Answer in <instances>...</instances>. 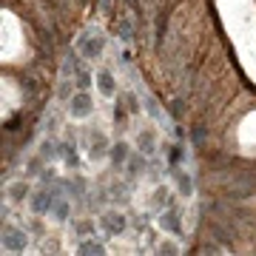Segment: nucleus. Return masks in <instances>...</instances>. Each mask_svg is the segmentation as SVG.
Listing matches in <instances>:
<instances>
[{
    "mask_svg": "<svg viewBox=\"0 0 256 256\" xmlns=\"http://www.w3.org/2000/svg\"><path fill=\"white\" fill-rule=\"evenodd\" d=\"M151 202H154V205H160V208H162L165 202H168V188H165V185H160V188H156V191H154V196H151Z\"/></svg>",
    "mask_w": 256,
    "mask_h": 256,
    "instance_id": "obj_16",
    "label": "nucleus"
},
{
    "mask_svg": "<svg viewBox=\"0 0 256 256\" xmlns=\"http://www.w3.org/2000/svg\"><path fill=\"white\" fill-rule=\"evenodd\" d=\"M100 228L106 236H122L128 228L126 214H120V210H106V214H100Z\"/></svg>",
    "mask_w": 256,
    "mask_h": 256,
    "instance_id": "obj_2",
    "label": "nucleus"
},
{
    "mask_svg": "<svg viewBox=\"0 0 256 256\" xmlns=\"http://www.w3.org/2000/svg\"><path fill=\"white\" fill-rule=\"evenodd\" d=\"M126 171H128V176H142V174H146V154L140 151V154H131V156H128Z\"/></svg>",
    "mask_w": 256,
    "mask_h": 256,
    "instance_id": "obj_11",
    "label": "nucleus"
},
{
    "mask_svg": "<svg viewBox=\"0 0 256 256\" xmlns=\"http://www.w3.org/2000/svg\"><path fill=\"white\" fill-rule=\"evenodd\" d=\"M77 230H80V236H86V234H88V236H92V230H94V225L88 220H82L80 225H77Z\"/></svg>",
    "mask_w": 256,
    "mask_h": 256,
    "instance_id": "obj_21",
    "label": "nucleus"
},
{
    "mask_svg": "<svg viewBox=\"0 0 256 256\" xmlns=\"http://www.w3.org/2000/svg\"><path fill=\"white\" fill-rule=\"evenodd\" d=\"M174 182H176V188H180L182 196H191V194H194V182H191V176H188V171L176 168V171H174Z\"/></svg>",
    "mask_w": 256,
    "mask_h": 256,
    "instance_id": "obj_12",
    "label": "nucleus"
},
{
    "mask_svg": "<svg viewBox=\"0 0 256 256\" xmlns=\"http://www.w3.org/2000/svg\"><path fill=\"white\" fill-rule=\"evenodd\" d=\"M68 92H72V86H68V82H60V88H57V94H60V100H68Z\"/></svg>",
    "mask_w": 256,
    "mask_h": 256,
    "instance_id": "obj_22",
    "label": "nucleus"
},
{
    "mask_svg": "<svg viewBox=\"0 0 256 256\" xmlns=\"http://www.w3.org/2000/svg\"><path fill=\"white\" fill-rule=\"evenodd\" d=\"M137 146H140V151H142L146 156L156 151V137H154V131H151V128H142V131L137 134Z\"/></svg>",
    "mask_w": 256,
    "mask_h": 256,
    "instance_id": "obj_10",
    "label": "nucleus"
},
{
    "mask_svg": "<svg viewBox=\"0 0 256 256\" xmlns=\"http://www.w3.org/2000/svg\"><path fill=\"white\" fill-rule=\"evenodd\" d=\"M40 154H43V156H54V148H52V142H48V140L43 142V148H40Z\"/></svg>",
    "mask_w": 256,
    "mask_h": 256,
    "instance_id": "obj_23",
    "label": "nucleus"
},
{
    "mask_svg": "<svg viewBox=\"0 0 256 256\" xmlns=\"http://www.w3.org/2000/svg\"><path fill=\"white\" fill-rule=\"evenodd\" d=\"M128 3H131V6H134V9H137V0H128Z\"/></svg>",
    "mask_w": 256,
    "mask_h": 256,
    "instance_id": "obj_24",
    "label": "nucleus"
},
{
    "mask_svg": "<svg viewBox=\"0 0 256 256\" xmlns=\"http://www.w3.org/2000/svg\"><path fill=\"white\" fill-rule=\"evenodd\" d=\"M57 202V191L54 188H37L34 194H32V214H52V208H54Z\"/></svg>",
    "mask_w": 256,
    "mask_h": 256,
    "instance_id": "obj_3",
    "label": "nucleus"
},
{
    "mask_svg": "<svg viewBox=\"0 0 256 256\" xmlns=\"http://www.w3.org/2000/svg\"><path fill=\"white\" fill-rule=\"evenodd\" d=\"M97 88H100L102 97H114V92H117V80H114L111 68H102V72H97Z\"/></svg>",
    "mask_w": 256,
    "mask_h": 256,
    "instance_id": "obj_7",
    "label": "nucleus"
},
{
    "mask_svg": "<svg viewBox=\"0 0 256 256\" xmlns=\"http://www.w3.org/2000/svg\"><path fill=\"white\" fill-rule=\"evenodd\" d=\"M168 160H171V165H180L185 160V151L180 146H174V148H171V154H168Z\"/></svg>",
    "mask_w": 256,
    "mask_h": 256,
    "instance_id": "obj_18",
    "label": "nucleus"
},
{
    "mask_svg": "<svg viewBox=\"0 0 256 256\" xmlns=\"http://www.w3.org/2000/svg\"><path fill=\"white\" fill-rule=\"evenodd\" d=\"M180 248L174 245V242H162V245H156V254H176Z\"/></svg>",
    "mask_w": 256,
    "mask_h": 256,
    "instance_id": "obj_20",
    "label": "nucleus"
},
{
    "mask_svg": "<svg viewBox=\"0 0 256 256\" xmlns=\"http://www.w3.org/2000/svg\"><path fill=\"white\" fill-rule=\"evenodd\" d=\"M160 228L168 230L171 236H182V216H180L176 210L165 208L162 214H160Z\"/></svg>",
    "mask_w": 256,
    "mask_h": 256,
    "instance_id": "obj_5",
    "label": "nucleus"
},
{
    "mask_svg": "<svg viewBox=\"0 0 256 256\" xmlns=\"http://www.w3.org/2000/svg\"><path fill=\"white\" fill-rule=\"evenodd\" d=\"M57 151H60V156H63V160L72 165V168H77V154H74V148H72V146H60Z\"/></svg>",
    "mask_w": 256,
    "mask_h": 256,
    "instance_id": "obj_15",
    "label": "nucleus"
},
{
    "mask_svg": "<svg viewBox=\"0 0 256 256\" xmlns=\"http://www.w3.org/2000/svg\"><path fill=\"white\" fill-rule=\"evenodd\" d=\"M28 182L26 180H18V182H12L9 185V191H6V196H9V202H14V205H20V202H26L28 200Z\"/></svg>",
    "mask_w": 256,
    "mask_h": 256,
    "instance_id": "obj_9",
    "label": "nucleus"
},
{
    "mask_svg": "<svg viewBox=\"0 0 256 256\" xmlns=\"http://www.w3.org/2000/svg\"><path fill=\"white\" fill-rule=\"evenodd\" d=\"M52 214H54V220H57V222H66V220H68V214H72V205H68L66 200H60V196H57V202H54V208H52Z\"/></svg>",
    "mask_w": 256,
    "mask_h": 256,
    "instance_id": "obj_14",
    "label": "nucleus"
},
{
    "mask_svg": "<svg viewBox=\"0 0 256 256\" xmlns=\"http://www.w3.org/2000/svg\"><path fill=\"white\" fill-rule=\"evenodd\" d=\"M80 54L82 57H100L102 54V37H97L94 32H88V34L80 37Z\"/></svg>",
    "mask_w": 256,
    "mask_h": 256,
    "instance_id": "obj_6",
    "label": "nucleus"
},
{
    "mask_svg": "<svg viewBox=\"0 0 256 256\" xmlns=\"http://www.w3.org/2000/svg\"><path fill=\"white\" fill-rule=\"evenodd\" d=\"M28 245V236L26 230L12 225V222H3V250L6 254H23Z\"/></svg>",
    "mask_w": 256,
    "mask_h": 256,
    "instance_id": "obj_1",
    "label": "nucleus"
},
{
    "mask_svg": "<svg viewBox=\"0 0 256 256\" xmlns=\"http://www.w3.org/2000/svg\"><path fill=\"white\" fill-rule=\"evenodd\" d=\"M92 111H94V102L86 92H77L72 100H68V114H72L74 120H86Z\"/></svg>",
    "mask_w": 256,
    "mask_h": 256,
    "instance_id": "obj_4",
    "label": "nucleus"
},
{
    "mask_svg": "<svg viewBox=\"0 0 256 256\" xmlns=\"http://www.w3.org/2000/svg\"><path fill=\"white\" fill-rule=\"evenodd\" d=\"M77 254H106V245L94 242V239H82L80 245H77Z\"/></svg>",
    "mask_w": 256,
    "mask_h": 256,
    "instance_id": "obj_13",
    "label": "nucleus"
},
{
    "mask_svg": "<svg viewBox=\"0 0 256 256\" xmlns=\"http://www.w3.org/2000/svg\"><path fill=\"white\" fill-rule=\"evenodd\" d=\"M88 80H92V74L86 72V68H77V88H86V86H88Z\"/></svg>",
    "mask_w": 256,
    "mask_h": 256,
    "instance_id": "obj_19",
    "label": "nucleus"
},
{
    "mask_svg": "<svg viewBox=\"0 0 256 256\" xmlns=\"http://www.w3.org/2000/svg\"><path fill=\"white\" fill-rule=\"evenodd\" d=\"M165 23H168V9L160 14V23H156V46L162 43V34H165Z\"/></svg>",
    "mask_w": 256,
    "mask_h": 256,
    "instance_id": "obj_17",
    "label": "nucleus"
},
{
    "mask_svg": "<svg viewBox=\"0 0 256 256\" xmlns=\"http://www.w3.org/2000/svg\"><path fill=\"white\" fill-rule=\"evenodd\" d=\"M111 156V168H126L128 156H131V151H128V142H114L108 151Z\"/></svg>",
    "mask_w": 256,
    "mask_h": 256,
    "instance_id": "obj_8",
    "label": "nucleus"
}]
</instances>
